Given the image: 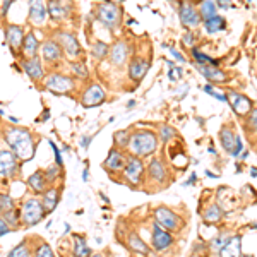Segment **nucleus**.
<instances>
[{
    "mask_svg": "<svg viewBox=\"0 0 257 257\" xmlns=\"http://www.w3.org/2000/svg\"><path fill=\"white\" fill-rule=\"evenodd\" d=\"M26 184H28V187H30L31 192H35V194H45L47 190L50 189V178L47 177V172L45 170H36L35 173H31L30 178L26 180Z\"/></svg>",
    "mask_w": 257,
    "mask_h": 257,
    "instance_id": "22",
    "label": "nucleus"
},
{
    "mask_svg": "<svg viewBox=\"0 0 257 257\" xmlns=\"http://www.w3.org/2000/svg\"><path fill=\"white\" fill-rule=\"evenodd\" d=\"M45 172H47V177L50 178V182H52V184H55V182L59 180L62 167H59V165H50V167L45 170Z\"/></svg>",
    "mask_w": 257,
    "mask_h": 257,
    "instance_id": "45",
    "label": "nucleus"
},
{
    "mask_svg": "<svg viewBox=\"0 0 257 257\" xmlns=\"http://www.w3.org/2000/svg\"><path fill=\"white\" fill-rule=\"evenodd\" d=\"M160 144L158 132L151 131V128H134L131 138V146L128 151L131 155L138 156V158H148L153 153H156Z\"/></svg>",
    "mask_w": 257,
    "mask_h": 257,
    "instance_id": "2",
    "label": "nucleus"
},
{
    "mask_svg": "<svg viewBox=\"0 0 257 257\" xmlns=\"http://www.w3.org/2000/svg\"><path fill=\"white\" fill-rule=\"evenodd\" d=\"M250 228H254V230H257V225H250Z\"/></svg>",
    "mask_w": 257,
    "mask_h": 257,
    "instance_id": "58",
    "label": "nucleus"
},
{
    "mask_svg": "<svg viewBox=\"0 0 257 257\" xmlns=\"http://www.w3.org/2000/svg\"><path fill=\"white\" fill-rule=\"evenodd\" d=\"M48 144L52 146L53 155H55V165H59V167H64V160H62V156H60V149L57 148V144L53 143V141H48Z\"/></svg>",
    "mask_w": 257,
    "mask_h": 257,
    "instance_id": "49",
    "label": "nucleus"
},
{
    "mask_svg": "<svg viewBox=\"0 0 257 257\" xmlns=\"http://www.w3.org/2000/svg\"><path fill=\"white\" fill-rule=\"evenodd\" d=\"M47 16H48L47 4L30 2V16H28V21H30L33 26H43L47 23Z\"/></svg>",
    "mask_w": 257,
    "mask_h": 257,
    "instance_id": "23",
    "label": "nucleus"
},
{
    "mask_svg": "<svg viewBox=\"0 0 257 257\" xmlns=\"http://www.w3.org/2000/svg\"><path fill=\"white\" fill-rule=\"evenodd\" d=\"M177 136V131L172 125H160L158 128V138L161 143H170Z\"/></svg>",
    "mask_w": 257,
    "mask_h": 257,
    "instance_id": "43",
    "label": "nucleus"
},
{
    "mask_svg": "<svg viewBox=\"0 0 257 257\" xmlns=\"http://www.w3.org/2000/svg\"><path fill=\"white\" fill-rule=\"evenodd\" d=\"M91 257H106V255L105 254H99V252H98V254H93Z\"/></svg>",
    "mask_w": 257,
    "mask_h": 257,
    "instance_id": "56",
    "label": "nucleus"
},
{
    "mask_svg": "<svg viewBox=\"0 0 257 257\" xmlns=\"http://www.w3.org/2000/svg\"><path fill=\"white\" fill-rule=\"evenodd\" d=\"M178 18L185 28H199L202 23L201 12L192 2H180L178 4Z\"/></svg>",
    "mask_w": 257,
    "mask_h": 257,
    "instance_id": "18",
    "label": "nucleus"
},
{
    "mask_svg": "<svg viewBox=\"0 0 257 257\" xmlns=\"http://www.w3.org/2000/svg\"><path fill=\"white\" fill-rule=\"evenodd\" d=\"M55 40L59 41V45L64 50L65 57L72 62H79V59L82 57V48H81V43L77 40V36L70 31H65V30H57L55 31Z\"/></svg>",
    "mask_w": 257,
    "mask_h": 257,
    "instance_id": "7",
    "label": "nucleus"
},
{
    "mask_svg": "<svg viewBox=\"0 0 257 257\" xmlns=\"http://www.w3.org/2000/svg\"><path fill=\"white\" fill-rule=\"evenodd\" d=\"M38 50H41V45H40L38 38H36L35 31H28L26 40H24V47H23V59H33V57H38Z\"/></svg>",
    "mask_w": 257,
    "mask_h": 257,
    "instance_id": "26",
    "label": "nucleus"
},
{
    "mask_svg": "<svg viewBox=\"0 0 257 257\" xmlns=\"http://www.w3.org/2000/svg\"><path fill=\"white\" fill-rule=\"evenodd\" d=\"M11 4H12V2H9V0H6V2H2V18H4V16H6V11H9Z\"/></svg>",
    "mask_w": 257,
    "mask_h": 257,
    "instance_id": "53",
    "label": "nucleus"
},
{
    "mask_svg": "<svg viewBox=\"0 0 257 257\" xmlns=\"http://www.w3.org/2000/svg\"><path fill=\"white\" fill-rule=\"evenodd\" d=\"M14 209H16V204H14V199L11 197V194H7V192L0 194V213L6 214Z\"/></svg>",
    "mask_w": 257,
    "mask_h": 257,
    "instance_id": "41",
    "label": "nucleus"
},
{
    "mask_svg": "<svg viewBox=\"0 0 257 257\" xmlns=\"http://www.w3.org/2000/svg\"><path fill=\"white\" fill-rule=\"evenodd\" d=\"M182 43H184V47L187 45V47H190V50H192L194 43H196V35H194V31H190V30L185 31V35L182 36Z\"/></svg>",
    "mask_w": 257,
    "mask_h": 257,
    "instance_id": "48",
    "label": "nucleus"
},
{
    "mask_svg": "<svg viewBox=\"0 0 257 257\" xmlns=\"http://www.w3.org/2000/svg\"><path fill=\"white\" fill-rule=\"evenodd\" d=\"M47 9H48L50 19L55 21V23H62V21L67 19L70 6L65 2H59V0H52V2L47 4Z\"/></svg>",
    "mask_w": 257,
    "mask_h": 257,
    "instance_id": "24",
    "label": "nucleus"
},
{
    "mask_svg": "<svg viewBox=\"0 0 257 257\" xmlns=\"http://www.w3.org/2000/svg\"><path fill=\"white\" fill-rule=\"evenodd\" d=\"M204 30L208 35H214V33H219V31H225L226 30V19L223 16H214L208 21H204Z\"/></svg>",
    "mask_w": 257,
    "mask_h": 257,
    "instance_id": "31",
    "label": "nucleus"
},
{
    "mask_svg": "<svg viewBox=\"0 0 257 257\" xmlns=\"http://www.w3.org/2000/svg\"><path fill=\"white\" fill-rule=\"evenodd\" d=\"M0 175L4 180H11L19 175V160L11 149L4 148L0 151Z\"/></svg>",
    "mask_w": 257,
    "mask_h": 257,
    "instance_id": "16",
    "label": "nucleus"
},
{
    "mask_svg": "<svg viewBox=\"0 0 257 257\" xmlns=\"http://www.w3.org/2000/svg\"><path fill=\"white\" fill-rule=\"evenodd\" d=\"M131 138H132V132L128 128H123V131H117L113 134V144L115 148L118 149H128L131 146Z\"/></svg>",
    "mask_w": 257,
    "mask_h": 257,
    "instance_id": "36",
    "label": "nucleus"
},
{
    "mask_svg": "<svg viewBox=\"0 0 257 257\" xmlns=\"http://www.w3.org/2000/svg\"><path fill=\"white\" fill-rule=\"evenodd\" d=\"M4 33H6L7 45H9L12 55L18 57V59H23V47L24 40H26L24 28L19 26V24H7V26H4Z\"/></svg>",
    "mask_w": 257,
    "mask_h": 257,
    "instance_id": "10",
    "label": "nucleus"
},
{
    "mask_svg": "<svg viewBox=\"0 0 257 257\" xmlns=\"http://www.w3.org/2000/svg\"><path fill=\"white\" fill-rule=\"evenodd\" d=\"M146 182L151 185H155V187H158V189L165 187V185L168 184L167 165L158 158H153L148 163V168H146Z\"/></svg>",
    "mask_w": 257,
    "mask_h": 257,
    "instance_id": "11",
    "label": "nucleus"
},
{
    "mask_svg": "<svg viewBox=\"0 0 257 257\" xmlns=\"http://www.w3.org/2000/svg\"><path fill=\"white\" fill-rule=\"evenodd\" d=\"M199 12H201L202 23L208 21L214 16H218V6L216 2H211V0H204V2L199 4Z\"/></svg>",
    "mask_w": 257,
    "mask_h": 257,
    "instance_id": "35",
    "label": "nucleus"
},
{
    "mask_svg": "<svg viewBox=\"0 0 257 257\" xmlns=\"http://www.w3.org/2000/svg\"><path fill=\"white\" fill-rule=\"evenodd\" d=\"M127 248L131 252H134V254L143 255V257H148L149 254H151V248L144 243V240H141V237L136 233V231L127 233Z\"/></svg>",
    "mask_w": 257,
    "mask_h": 257,
    "instance_id": "25",
    "label": "nucleus"
},
{
    "mask_svg": "<svg viewBox=\"0 0 257 257\" xmlns=\"http://www.w3.org/2000/svg\"><path fill=\"white\" fill-rule=\"evenodd\" d=\"M243 132H245L247 138H252V136H257V108H252L250 113L243 118Z\"/></svg>",
    "mask_w": 257,
    "mask_h": 257,
    "instance_id": "33",
    "label": "nucleus"
},
{
    "mask_svg": "<svg viewBox=\"0 0 257 257\" xmlns=\"http://www.w3.org/2000/svg\"><path fill=\"white\" fill-rule=\"evenodd\" d=\"M149 70V60L144 59V57L141 55H134L128 62V67H127V74L128 77H131L134 82H139L144 79V76L148 74Z\"/></svg>",
    "mask_w": 257,
    "mask_h": 257,
    "instance_id": "20",
    "label": "nucleus"
},
{
    "mask_svg": "<svg viewBox=\"0 0 257 257\" xmlns=\"http://www.w3.org/2000/svg\"><path fill=\"white\" fill-rule=\"evenodd\" d=\"M88 175H89V172H88V168H86L84 172H82V178H84V180H88Z\"/></svg>",
    "mask_w": 257,
    "mask_h": 257,
    "instance_id": "55",
    "label": "nucleus"
},
{
    "mask_svg": "<svg viewBox=\"0 0 257 257\" xmlns=\"http://www.w3.org/2000/svg\"><path fill=\"white\" fill-rule=\"evenodd\" d=\"M170 52H172V55L175 57V60H177V62H180V64H185V57H182V53L178 52V50L170 48Z\"/></svg>",
    "mask_w": 257,
    "mask_h": 257,
    "instance_id": "51",
    "label": "nucleus"
},
{
    "mask_svg": "<svg viewBox=\"0 0 257 257\" xmlns=\"http://www.w3.org/2000/svg\"><path fill=\"white\" fill-rule=\"evenodd\" d=\"M2 138L4 143L7 144V148L18 156L19 161H28L35 155V138H33L31 131L26 127L19 125H4L2 128Z\"/></svg>",
    "mask_w": 257,
    "mask_h": 257,
    "instance_id": "1",
    "label": "nucleus"
},
{
    "mask_svg": "<svg viewBox=\"0 0 257 257\" xmlns=\"http://www.w3.org/2000/svg\"><path fill=\"white\" fill-rule=\"evenodd\" d=\"M59 199H60V189L59 187H50L47 192L43 194L41 202H43V208H45V211H47V214L52 213V211L57 208Z\"/></svg>",
    "mask_w": 257,
    "mask_h": 257,
    "instance_id": "28",
    "label": "nucleus"
},
{
    "mask_svg": "<svg viewBox=\"0 0 257 257\" xmlns=\"http://www.w3.org/2000/svg\"><path fill=\"white\" fill-rule=\"evenodd\" d=\"M2 218L9 223V226L12 230H18L21 226V221H23V219H21V209H14V211H11V213L2 214Z\"/></svg>",
    "mask_w": 257,
    "mask_h": 257,
    "instance_id": "42",
    "label": "nucleus"
},
{
    "mask_svg": "<svg viewBox=\"0 0 257 257\" xmlns=\"http://www.w3.org/2000/svg\"><path fill=\"white\" fill-rule=\"evenodd\" d=\"M91 55H93L94 60H105L108 59L110 55V45L105 43V41L98 40L91 45Z\"/></svg>",
    "mask_w": 257,
    "mask_h": 257,
    "instance_id": "32",
    "label": "nucleus"
},
{
    "mask_svg": "<svg viewBox=\"0 0 257 257\" xmlns=\"http://www.w3.org/2000/svg\"><path fill=\"white\" fill-rule=\"evenodd\" d=\"M197 70L201 76H204L211 82H225L228 79L225 70L214 67V65H197Z\"/></svg>",
    "mask_w": 257,
    "mask_h": 257,
    "instance_id": "27",
    "label": "nucleus"
},
{
    "mask_svg": "<svg viewBox=\"0 0 257 257\" xmlns=\"http://www.w3.org/2000/svg\"><path fill=\"white\" fill-rule=\"evenodd\" d=\"M216 6H218V9H230V7H231V4L230 2H226V0H218V2H216Z\"/></svg>",
    "mask_w": 257,
    "mask_h": 257,
    "instance_id": "52",
    "label": "nucleus"
},
{
    "mask_svg": "<svg viewBox=\"0 0 257 257\" xmlns=\"http://www.w3.org/2000/svg\"><path fill=\"white\" fill-rule=\"evenodd\" d=\"M76 77H70L62 72H52L45 79V89L53 94H72L76 91Z\"/></svg>",
    "mask_w": 257,
    "mask_h": 257,
    "instance_id": "6",
    "label": "nucleus"
},
{
    "mask_svg": "<svg viewBox=\"0 0 257 257\" xmlns=\"http://www.w3.org/2000/svg\"><path fill=\"white\" fill-rule=\"evenodd\" d=\"M47 216V211L43 208V202L36 197H28L21 204V219L24 226H35Z\"/></svg>",
    "mask_w": 257,
    "mask_h": 257,
    "instance_id": "5",
    "label": "nucleus"
},
{
    "mask_svg": "<svg viewBox=\"0 0 257 257\" xmlns=\"http://www.w3.org/2000/svg\"><path fill=\"white\" fill-rule=\"evenodd\" d=\"M125 163H127V156L122 153V149L118 148H111L108 151V156L106 160L103 161V170H105L108 175H122L123 168H125Z\"/></svg>",
    "mask_w": 257,
    "mask_h": 257,
    "instance_id": "17",
    "label": "nucleus"
},
{
    "mask_svg": "<svg viewBox=\"0 0 257 257\" xmlns=\"http://www.w3.org/2000/svg\"><path fill=\"white\" fill-rule=\"evenodd\" d=\"M7 257H33V250L28 243V240H23L21 243H18L12 250L7 254Z\"/></svg>",
    "mask_w": 257,
    "mask_h": 257,
    "instance_id": "39",
    "label": "nucleus"
},
{
    "mask_svg": "<svg viewBox=\"0 0 257 257\" xmlns=\"http://www.w3.org/2000/svg\"><path fill=\"white\" fill-rule=\"evenodd\" d=\"M175 243V237L172 235V231L161 228L158 223L153 221L151 228V245L155 252H165Z\"/></svg>",
    "mask_w": 257,
    "mask_h": 257,
    "instance_id": "14",
    "label": "nucleus"
},
{
    "mask_svg": "<svg viewBox=\"0 0 257 257\" xmlns=\"http://www.w3.org/2000/svg\"><path fill=\"white\" fill-rule=\"evenodd\" d=\"M255 153H257V144H255Z\"/></svg>",
    "mask_w": 257,
    "mask_h": 257,
    "instance_id": "59",
    "label": "nucleus"
},
{
    "mask_svg": "<svg viewBox=\"0 0 257 257\" xmlns=\"http://www.w3.org/2000/svg\"><path fill=\"white\" fill-rule=\"evenodd\" d=\"M122 6L115 2H99L94 6V18L108 31H115L122 24Z\"/></svg>",
    "mask_w": 257,
    "mask_h": 257,
    "instance_id": "3",
    "label": "nucleus"
},
{
    "mask_svg": "<svg viewBox=\"0 0 257 257\" xmlns=\"http://www.w3.org/2000/svg\"><path fill=\"white\" fill-rule=\"evenodd\" d=\"M70 69L74 72V77H79V79H88L89 77V69L86 67V64L82 60L70 62Z\"/></svg>",
    "mask_w": 257,
    "mask_h": 257,
    "instance_id": "40",
    "label": "nucleus"
},
{
    "mask_svg": "<svg viewBox=\"0 0 257 257\" xmlns=\"http://www.w3.org/2000/svg\"><path fill=\"white\" fill-rule=\"evenodd\" d=\"M91 143V136L88 138V136H86V138H82V141H81V146L82 148H88V144Z\"/></svg>",
    "mask_w": 257,
    "mask_h": 257,
    "instance_id": "54",
    "label": "nucleus"
},
{
    "mask_svg": "<svg viewBox=\"0 0 257 257\" xmlns=\"http://www.w3.org/2000/svg\"><path fill=\"white\" fill-rule=\"evenodd\" d=\"M233 237H235V235H228V233H219L216 238H213V240H211L209 247L213 248L214 252H218V254H219V252H221L223 248H225V247L228 245V243L231 242V238H233Z\"/></svg>",
    "mask_w": 257,
    "mask_h": 257,
    "instance_id": "38",
    "label": "nucleus"
},
{
    "mask_svg": "<svg viewBox=\"0 0 257 257\" xmlns=\"http://www.w3.org/2000/svg\"><path fill=\"white\" fill-rule=\"evenodd\" d=\"M204 91H206V93H208V94H211V96H213V98H216L218 101H223V103H226V101H228V94L218 93V91L214 89L213 86H209V84H208V86H204Z\"/></svg>",
    "mask_w": 257,
    "mask_h": 257,
    "instance_id": "47",
    "label": "nucleus"
},
{
    "mask_svg": "<svg viewBox=\"0 0 257 257\" xmlns=\"http://www.w3.org/2000/svg\"><path fill=\"white\" fill-rule=\"evenodd\" d=\"M21 67L26 72V76L30 77L33 82H40L45 77V69H43V64H41V59L40 57H33V59H23L21 60Z\"/></svg>",
    "mask_w": 257,
    "mask_h": 257,
    "instance_id": "21",
    "label": "nucleus"
},
{
    "mask_svg": "<svg viewBox=\"0 0 257 257\" xmlns=\"http://www.w3.org/2000/svg\"><path fill=\"white\" fill-rule=\"evenodd\" d=\"M41 59L45 60V64L47 65H52V67H57V65H60V62L64 60V50L59 45V41L55 38H48L45 40L43 43H41Z\"/></svg>",
    "mask_w": 257,
    "mask_h": 257,
    "instance_id": "13",
    "label": "nucleus"
},
{
    "mask_svg": "<svg viewBox=\"0 0 257 257\" xmlns=\"http://www.w3.org/2000/svg\"><path fill=\"white\" fill-rule=\"evenodd\" d=\"M242 257H252L250 254H242Z\"/></svg>",
    "mask_w": 257,
    "mask_h": 257,
    "instance_id": "57",
    "label": "nucleus"
},
{
    "mask_svg": "<svg viewBox=\"0 0 257 257\" xmlns=\"http://www.w3.org/2000/svg\"><path fill=\"white\" fill-rule=\"evenodd\" d=\"M131 52L132 47L128 45L127 40H115L113 43L110 45V55H108V62L115 67H122L125 65L128 59H131Z\"/></svg>",
    "mask_w": 257,
    "mask_h": 257,
    "instance_id": "15",
    "label": "nucleus"
},
{
    "mask_svg": "<svg viewBox=\"0 0 257 257\" xmlns=\"http://www.w3.org/2000/svg\"><path fill=\"white\" fill-rule=\"evenodd\" d=\"M153 216H155V221L158 223L161 228L172 231V233H177V231L182 230V226H184L182 218L178 216L175 211L167 208V206H158V208H155Z\"/></svg>",
    "mask_w": 257,
    "mask_h": 257,
    "instance_id": "9",
    "label": "nucleus"
},
{
    "mask_svg": "<svg viewBox=\"0 0 257 257\" xmlns=\"http://www.w3.org/2000/svg\"><path fill=\"white\" fill-rule=\"evenodd\" d=\"M72 240H74V245H72V255L74 257H91L93 255L84 237H81V235H74Z\"/></svg>",
    "mask_w": 257,
    "mask_h": 257,
    "instance_id": "30",
    "label": "nucleus"
},
{
    "mask_svg": "<svg viewBox=\"0 0 257 257\" xmlns=\"http://www.w3.org/2000/svg\"><path fill=\"white\" fill-rule=\"evenodd\" d=\"M228 103H230L231 110H233L240 118H245L252 111V108H254L250 99H248L245 94L238 93V91H228Z\"/></svg>",
    "mask_w": 257,
    "mask_h": 257,
    "instance_id": "19",
    "label": "nucleus"
},
{
    "mask_svg": "<svg viewBox=\"0 0 257 257\" xmlns=\"http://www.w3.org/2000/svg\"><path fill=\"white\" fill-rule=\"evenodd\" d=\"M11 230H12V228L9 226V223H7L4 218H0V235H2V237H4V235H7Z\"/></svg>",
    "mask_w": 257,
    "mask_h": 257,
    "instance_id": "50",
    "label": "nucleus"
},
{
    "mask_svg": "<svg viewBox=\"0 0 257 257\" xmlns=\"http://www.w3.org/2000/svg\"><path fill=\"white\" fill-rule=\"evenodd\" d=\"M146 168H148V165L144 163L143 158H138V156H134V155H131V153H128L125 168H123L120 178H122L123 184H127L131 189H139L141 185L144 184Z\"/></svg>",
    "mask_w": 257,
    "mask_h": 257,
    "instance_id": "4",
    "label": "nucleus"
},
{
    "mask_svg": "<svg viewBox=\"0 0 257 257\" xmlns=\"http://www.w3.org/2000/svg\"><path fill=\"white\" fill-rule=\"evenodd\" d=\"M219 257H242V237L235 235L231 242L219 252Z\"/></svg>",
    "mask_w": 257,
    "mask_h": 257,
    "instance_id": "29",
    "label": "nucleus"
},
{
    "mask_svg": "<svg viewBox=\"0 0 257 257\" xmlns=\"http://www.w3.org/2000/svg\"><path fill=\"white\" fill-rule=\"evenodd\" d=\"M33 257H55V254L47 242H40V245L33 250Z\"/></svg>",
    "mask_w": 257,
    "mask_h": 257,
    "instance_id": "44",
    "label": "nucleus"
},
{
    "mask_svg": "<svg viewBox=\"0 0 257 257\" xmlns=\"http://www.w3.org/2000/svg\"><path fill=\"white\" fill-rule=\"evenodd\" d=\"M190 53H192L196 65H214V67H218V65H219V60H214L213 57H209V55H206V53H202L197 47H194L192 50H190Z\"/></svg>",
    "mask_w": 257,
    "mask_h": 257,
    "instance_id": "37",
    "label": "nucleus"
},
{
    "mask_svg": "<svg viewBox=\"0 0 257 257\" xmlns=\"http://www.w3.org/2000/svg\"><path fill=\"white\" fill-rule=\"evenodd\" d=\"M219 143H221V148L225 149L228 155L233 156V158H240V153L243 151V143L231 123L221 127V131H219Z\"/></svg>",
    "mask_w": 257,
    "mask_h": 257,
    "instance_id": "8",
    "label": "nucleus"
},
{
    "mask_svg": "<svg viewBox=\"0 0 257 257\" xmlns=\"http://www.w3.org/2000/svg\"><path fill=\"white\" fill-rule=\"evenodd\" d=\"M168 65H170V70H168L170 79H172V81L182 79V76H184V70H182L180 67H175V65H173V62H168Z\"/></svg>",
    "mask_w": 257,
    "mask_h": 257,
    "instance_id": "46",
    "label": "nucleus"
},
{
    "mask_svg": "<svg viewBox=\"0 0 257 257\" xmlns=\"http://www.w3.org/2000/svg\"><path fill=\"white\" fill-rule=\"evenodd\" d=\"M105 99H106V91L96 81L89 82L81 93V105L84 108H93V106L101 105Z\"/></svg>",
    "mask_w": 257,
    "mask_h": 257,
    "instance_id": "12",
    "label": "nucleus"
},
{
    "mask_svg": "<svg viewBox=\"0 0 257 257\" xmlns=\"http://www.w3.org/2000/svg\"><path fill=\"white\" fill-rule=\"evenodd\" d=\"M223 218V211L219 208L218 204H211L208 208L204 209V213H202V219H204L206 223H209V225H214V223H219Z\"/></svg>",
    "mask_w": 257,
    "mask_h": 257,
    "instance_id": "34",
    "label": "nucleus"
}]
</instances>
